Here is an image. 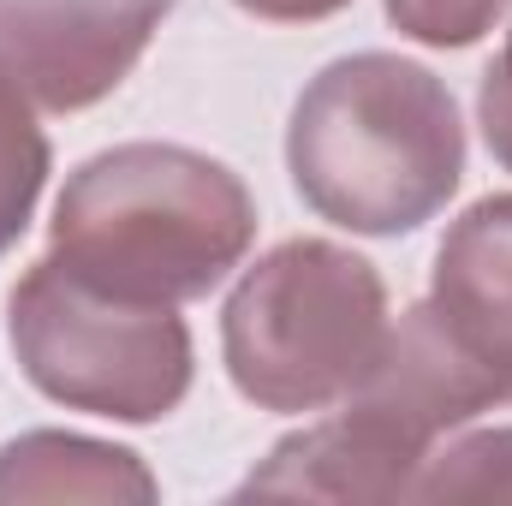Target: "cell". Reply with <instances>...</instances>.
Masks as SVG:
<instances>
[{
  "label": "cell",
  "mask_w": 512,
  "mask_h": 506,
  "mask_svg": "<svg viewBox=\"0 0 512 506\" xmlns=\"http://www.w3.org/2000/svg\"><path fill=\"white\" fill-rule=\"evenodd\" d=\"M251 239L256 203L245 179L185 143H120L90 155L48 221L54 262L137 304H191L215 292Z\"/></svg>",
  "instance_id": "cell-2"
},
{
  "label": "cell",
  "mask_w": 512,
  "mask_h": 506,
  "mask_svg": "<svg viewBox=\"0 0 512 506\" xmlns=\"http://www.w3.org/2000/svg\"><path fill=\"white\" fill-rule=\"evenodd\" d=\"M477 120H483V143H489V155L512 173V30H507V42H501V54L489 60V72H483Z\"/></svg>",
  "instance_id": "cell-13"
},
{
  "label": "cell",
  "mask_w": 512,
  "mask_h": 506,
  "mask_svg": "<svg viewBox=\"0 0 512 506\" xmlns=\"http://www.w3.org/2000/svg\"><path fill=\"white\" fill-rule=\"evenodd\" d=\"M179 0H0V78L48 114L114 96Z\"/></svg>",
  "instance_id": "cell-5"
},
{
  "label": "cell",
  "mask_w": 512,
  "mask_h": 506,
  "mask_svg": "<svg viewBox=\"0 0 512 506\" xmlns=\"http://www.w3.org/2000/svg\"><path fill=\"white\" fill-rule=\"evenodd\" d=\"M387 328L393 316L376 262L334 239H286L233 286L221 352L251 405L322 411L376 370Z\"/></svg>",
  "instance_id": "cell-3"
},
{
  "label": "cell",
  "mask_w": 512,
  "mask_h": 506,
  "mask_svg": "<svg viewBox=\"0 0 512 506\" xmlns=\"http://www.w3.org/2000/svg\"><path fill=\"white\" fill-rule=\"evenodd\" d=\"M42 185H48V137L36 126V102L0 78V256L24 239Z\"/></svg>",
  "instance_id": "cell-10"
},
{
  "label": "cell",
  "mask_w": 512,
  "mask_h": 506,
  "mask_svg": "<svg viewBox=\"0 0 512 506\" xmlns=\"http://www.w3.org/2000/svg\"><path fill=\"white\" fill-rule=\"evenodd\" d=\"M6 346L30 387L66 411L161 423L191 393V328L173 304L114 298L42 256L6 298Z\"/></svg>",
  "instance_id": "cell-4"
},
{
  "label": "cell",
  "mask_w": 512,
  "mask_h": 506,
  "mask_svg": "<svg viewBox=\"0 0 512 506\" xmlns=\"http://www.w3.org/2000/svg\"><path fill=\"white\" fill-rule=\"evenodd\" d=\"M429 453L399 441L370 411L346 405L340 417H322L298 435H286L251 477L239 483V501H405L411 477Z\"/></svg>",
  "instance_id": "cell-8"
},
{
  "label": "cell",
  "mask_w": 512,
  "mask_h": 506,
  "mask_svg": "<svg viewBox=\"0 0 512 506\" xmlns=\"http://www.w3.org/2000/svg\"><path fill=\"white\" fill-rule=\"evenodd\" d=\"M507 6L512 0H387V18L423 48H471Z\"/></svg>",
  "instance_id": "cell-12"
},
{
  "label": "cell",
  "mask_w": 512,
  "mask_h": 506,
  "mask_svg": "<svg viewBox=\"0 0 512 506\" xmlns=\"http://www.w3.org/2000/svg\"><path fill=\"white\" fill-rule=\"evenodd\" d=\"M239 6L256 12V18H274V24H316V18H334L352 0H239Z\"/></svg>",
  "instance_id": "cell-14"
},
{
  "label": "cell",
  "mask_w": 512,
  "mask_h": 506,
  "mask_svg": "<svg viewBox=\"0 0 512 506\" xmlns=\"http://www.w3.org/2000/svg\"><path fill=\"white\" fill-rule=\"evenodd\" d=\"M340 405L370 411L376 423H387L399 441H411L417 453H435V441L459 423H471L477 411L495 405L489 381L465 364V352L447 340V328L435 322L429 304L405 310L387 328V346L376 358V370L358 381Z\"/></svg>",
  "instance_id": "cell-7"
},
{
  "label": "cell",
  "mask_w": 512,
  "mask_h": 506,
  "mask_svg": "<svg viewBox=\"0 0 512 506\" xmlns=\"http://www.w3.org/2000/svg\"><path fill=\"white\" fill-rule=\"evenodd\" d=\"M423 304L489 381L495 405H512V191L471 203L447 227Z\"/></svg>",
  "instance_id": "cell-6"
},
{
  "label": "cell",
  "mask_w": 512,
  "mask_h": 506,
  "mask_svg": "<svg viewBox=\"0 0 512 506\" xmlns=\"http://www.w3.org/2000/svg\"><path fill=\"white\" fill-rule=\"evenodd\" d=\"M18 501H155V477L126 447L30 429L0 447V506Z\"/></svg>",
  "instance_id": "cell-9"
},
{
  "label": "cell",
  "mask_w": 512,
  "mask_h": 506,
  "mask_svg": "<svg viewBox=\"0 0 512 506\" xmlns=\"http://www.w3.org/2000/svg\"><path fill=\"white\" fill-rule=\"evenodd\" d=\"M298 197L364 239L417 233L465 179V126L453 90L399 54H346L322 66L286 126Z\"/></svg>",
  "instance_id": "cell-1"
},
{
  "label": "cell",
  "mask_w": 512,
  "mask_h": 506,
  "mask_svg": "<svg viewBox=\"0 0 512 506\" xmlns=\"http://www.w3.org/2000/svg\"><path fill=\"white\" fill-rule=\"evenodd\" d=\"M405 501H512V429H483L429 453Z\"/></svg>",
  "instance_id": "cell-11"
}]
</instances>
